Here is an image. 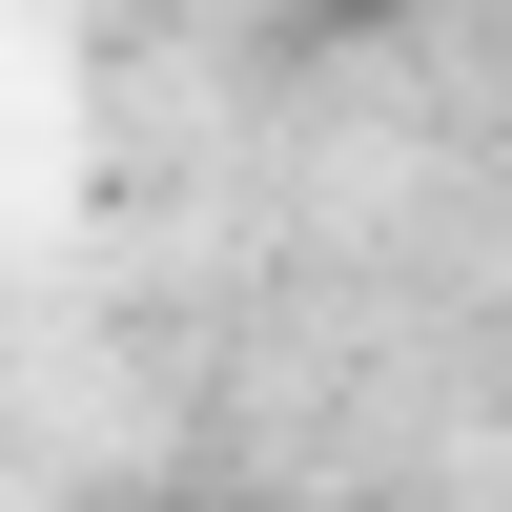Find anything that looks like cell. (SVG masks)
I'll return each mask as SVG.
<instances>
[]
</instances>
